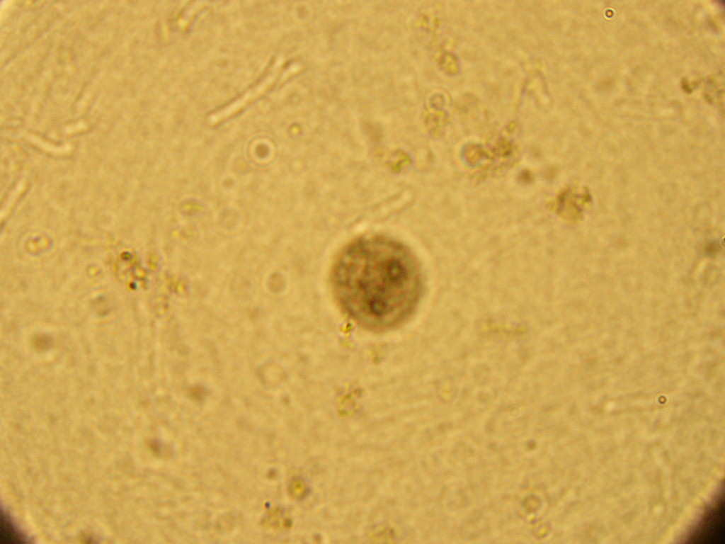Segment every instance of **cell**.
I'll list each match as a JSON object with an SVG mask.
<instances>
[{
    "label": "cell",
    "mask_w": 725,
    "mask_h": 544,
    "mask_svg": "<svg viewBox=\"0 0 725 544\" xmlns=\"http://www.w3.org/2000/svg\"><path fill=\"white\" fill-rule=\"evenodd\" d=\"M331 285L344 314L376 332L406 322L418 307L423 287L411 250L382 235L363 236L346 244L333 264Z\"/></svg>",
    "instance_id": "cell-1"
},
{
    "label": "cell",
    "mask_w": 725,
    "mask_h": 544,
    "mask_svg": "<svg viewBox=\"0 0 725 544\" xmlns=\"http://www.w3.org/2000/svg\"><path fill=\"white\" fill-rule=\"evenodd\" d=\"M282 64V59L278 57L263 79L227 106L211 114L208 118L209 122L216 124L227 119L265 94L276 80Z\"/></svg>",
    "instance_id": "cell-2"
}]
</instances>
